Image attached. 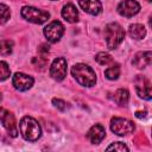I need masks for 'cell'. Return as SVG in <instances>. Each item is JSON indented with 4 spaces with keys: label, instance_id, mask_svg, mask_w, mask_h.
Returning <instances> with one entry per match:
<instances>
[{
    "label": "cell",
    "instance_id": "cell-1",
    "mask_svg": "<svg viewBox=\"0 0 152 152\" xmlns=\"http://www.w3.org/2000/svg\"><path fill=\"white\" fill-rule=\"evenodd\" d=\"M71 74L76 78V81L83 87H91L96 82L95 71L87 64H75L71 69Z\"/></svg>",
    "mask_w": 152,
    "mask_h": 152
},
{
    "label": "cell",
    "instance_id": "cell-2",
    "mask_svg": "<svg viewBox=\"0 0 152 152\" xmlns=\"http://www.w3.org/2000/svg\"><path fill=\"white\" fill-rule=\"evenodd\" d=\"M20 133L27 141H36L42 134L39 124L31 116H24L19 124Z\"/></svg>",
    "mask_w": 152,
    "mask_h": 152
},
{
    "label": "cell",
    "instance_id": "cell-3",
    "mask_svg": "<svg viewBox=\"0 0 152 152\" xmlns=\"http://www.w3.org/2000/svg\"><path fill=\"white\" fill-rule=\"evenodd\" d=\"M104 38L108 49H116L125 38V31L120 24L110 23L104 28Z\"/></svg>",
    "mask_w": 152,
    "mask_h": 152
},
{
    "label": "cell",
    "instance_id": "cell-4",
    "mask_svg": "<svg viewBox=\"0 0 152 152\" xmlns=\"http://www.w3.org/2000/svg\"><path fill=\"white\" fill-rule=\"evenodd\" d=\"M21 17L34 24H43L50 18V14L46 11L32 6H25L21 8Z\"/></svg>",
    "mask_w": 152,
    "mask_h": 152
},
{
    "label": "cell",
    "instance_id": "cell-5",
    "mask_svg": "<svg viewBox=\"0 0 152 152\" xmlns=\"http://www.w3.org/2000/svg\"><path fill=\"white\" fill-rule=\"evenodd\" d=\"M110 129L118 135H127L134 131V124L124 118H113L110 120Z\"/></svg>",
    "mask_w": 152,
    "mask_h": 152
},
{
    "label": "cell",
    "instance_id": "cell-6",
    "mask_svg": "<svg viewBox=\"0 0 152 152\" xmlns=\"http://www.w3.org/2000/svg\"><path fill=\"white\" fill-rule=\"evenodd\" d=\"M0 122L2 124V126L6 128V131L8 132V134L11 137H17L18 135V126H17V121L14 115L5 109V108H0Z\"/></svg>",
    "mask_w": 152,
    "mask_h": 152
},
{
    "label": "cell",
    "instance_id": "cell-7",
    "mask_svg": "<svg viewBox=\"0 0 152 152\" xmlns=\"http://www.w3.org/2000/svg\"><path fill=\"white\" fill-rule=\"evenodd\" d=\"M64 33V26L62 25L61 21H51L48 26L44 27V34L46 39L51 43H56L61 39V37Z\"/></svg>",
    "mask_w": 152,
    "mask_h": 152
},
{
    "label": "cell",
    "instance_id": "cell-8",
    "mask_svg": "<svg viewBox=\"0 0 152 152\" xmlns=\"http://www.w3.org/2000/svg\"><path fill=\"white\" fill-rule=\"evenodd\" d=\"M134 84H135V90L140 97H142L145 100H151V97H152L151 82L146 76L138 75L134 80Z\"/></svg>",
    "mask_w": 152,
    "mask_h": 152
},
{
    "label": "cell",
    "instance_id": "cell-9",
    "mask_svg": "<svg viewBox=\"0 0 152 152\" xmlns=\"http://www.w3.org/2000/svg\"><path fill=\"white\" fill-rule=\"evenodd\" d=\"M50 76L56 81H62L66 76V61L63 57L56 58L50 66Z\"/></svg>",
    "mask_w": 152,
    "mask_h": 152
},
{
    "label": "cell",
    "instance_id": "cell-10",
    "mask_svg": "<svg viewBox=\"0 0 152 152\" xmlns=\"http://www.w3.org/2000/svg\"><path fill=\"white\" fill-rule=\"evenodd\" d=\"M139 11H140V5L135 0H124L118 6V12L126 18L135 15Z\"/></svg>",
    "mask_w": 152,
    "mask_h": 152
},
{
    "label": "cell",
    "instance_id": "cell-11",
    "mask_svg": "<svg viewBox=\"0 0 152 152\" xmlns=\"http://www.w3.org/2000/svg\"><path fill=\"white\" fill-rule=\"evenodd\" d=\"M12 82H13V86H14L15 89L25 91V90L30 89L33 86L34 80L31 76L25 75L23 72H17V74H14L13 78H12Z\"/></svg>",
    "mask_w": 152,
    "mask_h": 152
},
{
    "label": "cell",
    "instance_id": "cell-12",
    "mask_svg": "<svg viewBox=\"0 0 152 152\" xmlns=\"http://www.w3.org/2000/svg\"><path fill=\"white\" fill-rule=\"evenodd\" d=\"M78 5L84 12L91 15H97L102 12V5L99 0H78Z\"/></svg>",
    "mask_w": 152,
    "mask_h": 152
},
{
    "label": "cell",
    "instance_id": "cell-13",
    "mask_svg": "<svg viewBox=\"0 0 152 152\" xmlns=\"http://www.w3.org/2000/svg\"><path fill=\"white\" fill-rule=\"evenodd\" d=\"M106 135V131L103 128V126L101 125H94L90 127V129L87 133V138L91 144H99L102 141V139Z\"/></svg>",
    "mask_w": 152,
    "mask_h": 152
},
{
    "label": "cell",
    "instance_id": "cell-14",
    "mask_svg": "<svg viewBox=\"0 0 152 152\" xmlns=\"http://www.w3.org/2000/svg\"><path fill=\"white\" fill-rule=\"evenodd\" d=\"M151 61H152L151 51H142V52H138L134 56L132 63L138 69H144V68H146V66H148L151 64Z\"/></svg>",
    "mask_w": 152,
    "mask_h": 152
},
{
    "label": "cell",
    "instance_id": "cell-15",
    "mask_svg": "<svg viewBox=\"0 0 152 152\" xmlns=\"http://www.w3.org/2000/svg\"><path fill=\"white\" fill-rule=\"evenodd\" d=\"M62 17L68 23H76L78 20V12L72 4H66L62 10Z\"/></svg>",
    "mask_w": 152,
    "mask_h": 152
},
{
    "label": "cell",
    "instance_id": "cell-16",
    "mask_svg": "<svg viewBox=\"0 0 152 152\" xmlns=\"http://www.w3.org/2000/svg\"><path fill=\"white\" fill-rule=\"evenodd\" d=\"M128 33L134 39H142L146 34V30L141 24H133L128 28Z\"/></svg>",
    "mask_w": 152,
    "mask_h": 152
},
{
    "label": "cell",
    "instance_id": "cell-17",
    "mask_svg": "<svg viewBox=\"0 0 152 152\" xmlns=\"http://www.w3.org/2000/svg\"><path fill=\"white\" fill-rule=\"evenodd\" d=\"M129 99V94L126 89H118L114 94V101L119 106H126Z\"/></svg>",
    "mask_w": 152,
    "mask_h": 152
},
{
    "label": "cell",
    "instance_id": "cell-18",
    "mask_svg": "<svg viewBox=\"0 0 152 152\" xmlns=\"http://www.w3.org/2000/svg\"><path fill=\"white\" fill-rule=\"evenodd\" d=\"M13 50V42L10 39H2L0 40V53L2 56H8L12 53Z\"/></svg>",
    "mask_w": 152,
    "mask_h": 152
},
{
    "label": "cell",
    "instance_id": "cell-19",
    "mask_svg": "<svg viewBox=\"0 0 152 152\" xmlns=\"http://www.w3.org/2000/svg\"><path fill=\"white\" fill-rule=\"evenodd\" d=\"M104 76L108 80H116L120 76V66L118 64L109 66L108 69L104 70Z\"/></svg>",
    "mask_w": 152,
    "mask_h": 152
},
{
    "label": "cell",
    "instance_id": "cell-20",
    "mask_svg": "<svg viewBox=\"0 0 152 152\" xmlns=\"http://www.w3.org/2000/svg\"><path fill=\"white\" fill-rule=\"evenodd\" d=\"M95 59H96V62H97L99 64H101V65H107V64H110V63L113 62L112 56L108 55V53H106V52H99V53L96 55Z\"/></svg>",
    "mask_w": 152,
    "mask_h": 152
},
{
    "label": "cell",
    "instance_id": "cell-21",
    "mask_svg": "<svg viewBox=\"0 0 152 152\" xmlns=\"http://www.w3.org/2000/svg\"><path fill=\"white\" fill-rule=\"evenodd\" d=\"M11 75V70H10V66L6 62H2L0 61V81H5L10 77Z\"/></svg>",
    "mask_w": 152,
    "mask_h": 152
},
{
    "label": "cell",
    "instance_id": "cell-22",
    "mask_svg": "<svg viewBox=\"0 0 152 152\" xmlns=\"http://www.w3.org/2000/svg\"><path fill=\"white\" fill-rule=\"evenodd\" d=\"M10 15H11V12H10L8 6L0 4V25L5 24L10 19Z\"/></svg>",
    "mask_w": 152,
    "mask_h": 152
},
{
    "label": "cell",
    "instance_id": "cell-23",
    "mask_svg": "<svg viewBox=\"0 0 152 152\" xmlns=\"http://www.w3.org/2000/svg\"><path fill=\"white\" fill-rule=\"evenodd\" d=\"M107 151H118V152H124V151H128V147L124 144V142H113L112 145H109L107 147Z\"/></svg>",
    "mask_w": 152,
    "mask_h": 152
},
{
    "label": "cell",
    "instance_id": "cell-24",
    "mask_svg": "<svg viewBox=\"0 0 152 152\" xmlns=\"http://www.w3.org/2000/svg\"><path fill=\"white\" fill-rule=\"evenodd\" d=\"M52 103L56 108H58L59 110H65L66 109V103L63 101V100H59V99H53L52 100Z\"/></svg>",
    "mask_w": 152,
    "mask_h": 152
},
{
    "label": "cell",
    "instance_id": "cell-25",
    "mask_svg": "<svg viewBox=\"0 0 152 152\" xmlns=\"http://www.w3.org/2000/svg\"><path fill=\"white\" fill-rule=\"evenodd\" d=\"M39 51H40V53L44 56L46 52H49V45H46V44H42L40 48H39Z\"/></svg>",
    "mask_w": 152,
    "mask_h": 152
},
{
    "label": "cell",
    "instance_id": "cell-26",
    "mask_svg": "<svg viewBox=\"0 0 152 152\" xmlns=\"http://www.w3.org/2000/svg\"><path fill=\"white\" fill-rule=\"evenodd\" d=\"M145 114H146L145 112H144V113H141V112H137V113H135V116H137V118H144Z\"/></svg>",
    "mask_w": 152,
    "mask_h": 152
},
{
    "label": "cell",
    "instance_id": "cell-27",
    "mask_svg": "<svg viewBox=\"0 0 152 152\" xmlns=\"http://www.w3.org/2000/svg\"><path fill=\"white\" fill-rule=\"evenodd\" d=\"M0 100H1V94H0Z\"/></svg>",
    "mask_w": 152,
    "mask_h": 152
},
{
    "label": "cell",
    "instance_id": "cell-28",
    "mask_svg": "<svg viewBox=\"0 0 152 152\" xmlns=\"http://www.w3.org/2000/svg\"><path fill=\"white\" fill-rule=\"evenodd\" d=\"M147 1H148V2H150V1H151V0H147Z\"/></svg>",
    "mask_w": 152,
    "mask_h": 152
}]
</instances>
